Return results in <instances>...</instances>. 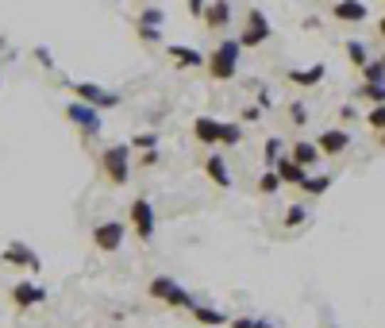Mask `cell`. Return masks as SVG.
I'll return each mask as SVG.
<instances>
[{"label": "cell", "mask_w": 385, "mask_h": 328, "mask_svg": "<svg viewBox=\"0 0 385 328\" xmlns=\"http://www.w3.org/2000/svg\"><path fill=\"white\" fill-rule=\"evenodd\" d=\"M239 58H243V43H239V35H223L220 43L212 46V54H209V78L212 81H231L239 73Z\"/></svg>", "instance_id": "6da1fadb"}, {"label": "cell", "mask_w": 385, "mask_h": 328, "mask_svg": "<svg viewBox=\"0 0 385 328\" xmlns=\"http://www.w3.org/2000/svg\"><path fill=\"white\" fill-rule=\"evenodd\" d=\"M147 294L154 297V302H162L166 309H193L196 305V297L170 275H154V278H150V286H147Z\"/></svg>", "instance_id": "7a4b0ae2"}, {"label": "cell", "mask_w": 385, "mask_h": 328, "mask_svg": "<svg viewBox=\"0 0 385 328\" xmlns=\"http://www.w3.org/2000/svg\"><path fill=\"white\" fill-rule=\"evenodd\" d=\"M131 143H108L105 151H100V170L112 185H127L131 182Z\"/></svg>", "instance_id": "3957f363"}, {"label": "cell", "mask_w": 385, "mask_h": 328, "mask_svg": "<svg viewBox=\"0 0 385 328\" xmlns=\"http://www.w3.org/2000/svg\"><path fill=\"white\" fill-rule=\"evenodd\" d=\"M127 217H131V232H135L143 243L154 240V232H158V212H154V205H150V197H135V201L127 205Z\"/></svg>", "instance_id": "277c9868"}, {"label": "cell", "mask_w": 385, "mask_h": 328, "mask_svg": "<svg viewBox=\"0 0 385 328\" xmlns=\"http://www.w3.org/2000/svg\"><path fill=\"white\" fill-rule=\"evenodd\" d=\"M70 93H73V101H81V105H93V108H116L120 101H124L120 93L97 86V81H70Z\"/></svg>", "instance_id": "5b68a950"}, {"label": "cell", "mask_w": 385, "mask_h": 328, "mask_svg": "<svg viewBox=\"0 0 385 328\" xmlns=\"http://www.w3.org/2000/svg\"><path fill=\"white\" fill-rule=\"evenodd\" d=\"M270 35H274V31H270L266 12H262V8H247V20H243V31H239L243 51H255V46H262Z\"/></svg>", "instance_id": "8992f818"}, {"label": "cell", "mask_w": 385, "mask_h": 328, "mask_svg": "<svg viewBox=\"0 0 385 328\" xmlns=\"http://www.w3.org/2000/svg\"><path fill=\"white\" fill-rule=\"evenodd\" d=\"M65 120H70V124L78 128L85 139H97L100 135V108H93V105L70 101V105H65Z\"/></svg>", "instance_id": "52a82bcc"}, {"label": "cell", "mask_w": 385, "mask_h": 328, "mask_svg": "<svg viewBox=\"0 0 385 328\" xmlns=\"http://www.w3.org/2000/svg\"><path fill=\"white\" fill-rule=\"evenodd\" d=\"M124 236H127V224L124 220H100L97 228H93V247L112 255V251L124 247Z\"/></svg>", "instance_id": "ba28073f"}, {"label": "cell", "mask_w": 385, "mask_h": 328, "mask_svg": "<svg viewBox=\"0 0 385 328\" xmlns=\"http://www.w3.org/2000/svg\"><path fill=\"white\" fill-rule=\"evenodd\" d=\"M351 131L347 128H324L320 135H316V147H320V155L324 158H339V155H347L351 151Z\"/></svg>", "instance_id": "9c48e42d"}, {"label": "cell", "mask_w": 385, "mask_h": 328, "mask_svg": "<svg viewBox=\"0 0 385 328\" xmlns=\"http://www.w3.org/2000/svg\"><path fill=\"white\" fill-rule=\"evenodd\" d=\"M46 302V286L31 282V278H23V282L12 286V305L20 309V313H27V309H39Z\"/></svg>", "instance_id": "30bf717a"}, {"label": "cell", "mask_w": 385, "mask_h": 328, "mask_svg": "<svg viewBox=\"0 0 385 328\" xmlns=\"http://www.w3.org/2000/svg\"><path fill=\"white\" fill-rule=\"evenodd\" d=\"M166 54H170V62L181 66V70H201V66H209V54H201L196 46H185V43H166Z\"/></svg>", "instance_id": "8fae6325"}, {"label": "cell", "mask_w": 385, "mask_h": 328, "mask_svg": "<svg viewBox=\"0 0 385 328\" xmlns=\"http://www.w3.org/2000/svg\"><path fill=\"white\" fill-rule=\"evenodd\" d=\"M0 259H4L8 267H23V270H31V275L43 267V262H39V255H35V251L27 247V243H20V240H16V243H8V247L0 251Z\"/></svg>", "instance_id": "7c38bea8"}, {"label": "cell", "mask_w": 385, "mask_h": 328, "mask_svg": "<svg viewBox=\"0 0 385 328\" xmlns=\"http://www.w3.org/2000/svg\"><path fill=\"white\" fill-rule=\"evenodd\" d=\"M201 24L223 39V31L231 27V0H209V12H204Z\"/></svg>", "instance_id": "4fadbf2b"}, {"label": "cell", "mask_w": 385, "mask_h": 328, "mask_svg": "<svg viewBox=\"0 0 385 328\" xmlns=\"http://www.w3.org/2000/svg\"><path fill=\"white\" fill-rule=\"evenodd\" d=\"M324 78H327L324 62H312V66H305V70H289V86H297V89H316Z\"/></svg>", "instance_id": "5bb4252c"}, {"label": "cell", "mask_w": 385, "mask_h": 328, "mask_svg": "<svg viewBox=\"0 0 385 328\" xmlns=\"http://www.w3.org/2000/svg\"><path fill=\"white\" fill-rule=\"evenodd\" d=\"M332 16H335L339 24H354V27H359L370 12H366V0H335V4H332Z\"/></svg>", "instance_id": "9a60e30c"}, {"label": "cell", "mask_w": 385, "mask_h": 328, "mask_svg": "<svg viewBox=\"0 0 385 328\" xmlns=\"http://www.w3.org/2000/svg\"><path fill=\"white\" fill-rule=\"evenodd\" d=\"M289 158H293V163H300L308 174H312V166L320 163L324 155H320V147H316V139H297V143L289 147Z\"/></svg>", "instance_id": "2e32d148"}, {"label": "cell", "mask_w": 385, "mask_h": 328, "mask_svg": "<svg viewBox=\"0 0 385 328\" xmlns=\"http://www.w3.org/2000/svg\"><path fill=\"white\" fill-rule=\"evenodd\" d=\"M189 317L196 324H204V328H223V324H231V317L223 313V309H216V305H204V302H196L189 309Z\"/></svg>", "instance_id": "e0dca14e"}, {"label": "cell", "mask_w": 385, "mask_h": 328, "mask_svg": "<svg viewBox=\"0 0 385 328\" xmlns=\"http://www.w3.org/2000/svg\"><path fill=\"white\" fill-rule=\"evenodd\" d=\"M204 174L212 178L216 190H231V166H228V158H223V155H209V158H204Z\"/></svg>", "instance_id": "ac0fdd59"}, {"label": "cell", "mask_w": 385, "mask_h": 328, "mask_svg": "<svg viewBox=\"0 0 385 328\" xmlns=\"http://www.w3.org/2000/svg\"><path fill=\"white\" fill-rule=\"evenodd\" d=\"M220 124H223V120H216V116H196V120H193V135H196V143H204V147H220Z\"/></svg>", "instance_id": "d6986e66"}, {"label": "cell", "mask_w": 385, "mask_h": 328, "mask_svg": "<svg viewBox=\"0 0 385 328\" xmlns=\"http://www.w3.org/2000/svg\"><path fill=\"white\" fill-rule=\"evenodd\" d=\"M274 170H278V178H281V185H297V190L305 185V178H308V170H305L300 163H293V158H289V151L278 158V166H274Z\"/></svg>", "instance_id": "ffe728a7"}, {"label": "cell", "mask_w": 385, "mask_h": 328, "mask_svg": "<svg viewBox=\"0 0 385 328\" xmlns=\"http://www.w3.org/2000/svg\"><path fill=\"white\" fill-rule=\"evenodd\" d=\"M300 190H305L308 197H324L327 190H332V174H308Z\"/></svg>", "instance_id": "44dd1931"}, {"label": "cell", "mask_w": 385, "mask_h": 328, "mask_svg": "<svg viewBox=\"0 0 385 328\" xmlns=\"http://www.w3.org/2000/svg\"><path fill=\"white\" fill-rule=\"evenodd\" d=\"M281 155H285V143H281V139L278 135H270L266 139V143H262V163H266L270 166V170H274V166H278V158Z\"/></svg>", "instance_id": "7402d4cb"}, {"label": "cell", "mask_w": 385, "mask_h": 328, "mask_svg": "<svg viewBox=\"0 0 385 328\" xmlns=\"http://www.w3.org/2000/svg\"><path fill=\"white\" fill-rule=\"evenodd\" d=\"M354 97H362V101H370V105H374V108H378V105H385V81H378V86H366V81H362V86H359V89H354Z\"/></svg>", "instance_id": "603a6c76"}, {"label": "cell", "mask_w": 385, "mask_h": 328, "mask_svg": "<svg viewBox=\"0 0 385 328\" xmlns=\"http://www.w3.org/2000/svg\"><path fill=\"white\" fill-rule=\"evenodd\" d=\"M347 58H351V66H359V70H362V66L370 62V51H366V43H362V39H347Z\"/></svg>", "instance_id": "cb8c5ba5"}, {"label": "cell", "mask_w": 385, "mask_h": 328, "mask_svg": "<svg viewBox=\"0 0 385 328\" xmlns=\"http://www.w3.org/2000/svg\"><path fill=\"white\" fill-rule=\"evenodd\" d=\"M243 143V128L231 124V120H223L220 124V147H239Z\"/></svg>", "instance_id": "d4e9b609"}, {"label": "cell", "mask_w": 385, "mask_h": 328, "mask_svg": "<svg viewBox=\"0 0 385 328\" xmlns=\"http://www.w3.org/2000/svg\"><path fill=\"white\" fill-rule=\"evenodd\" d=\"M158 147V131H135L131 135V151H154Z\"/></svg>", "instance_id": "484cf974"}, {"label": "cell", "mask_w": 385, "mask_h": 328, "mask_svg": "<svg viewBox=\"0 0 385 328\" xmlns=\"http://www.w3.org/2000/svg\"><path fill=\"white\" fill-rule=\"evenodd\" d=\"M139 24H143V27H158V31H162L166 12H162V8H154V4H147L143 12H139Z\"/></svg>", "instance_id": "4316f807"}, {"label": "cell", "mask_w": 385, "mask_h": 328, "mask_svg": "<svg viewBox=\"0 0 385 328\" xmlns=\"http://www.w3.org/2000/svg\"><path fill=\"white\" fill-rule=\"evenodd\" d=\"M362 81L366 86H378V81H385V66H381V58H370L362 66Z\"/></svg>", "instance_id": "83f0119b"}, {"label": "cell", "mask_w": 385, "mask_h": 328, "mask_svg": "<svg viewBox=\"0 0 385 328\" xmlns=\"http://www.w3.org/2000/svg\"><path fill=\"white\" fill-rule=\"evenodd\" d=\"M305 220H308V209H305V205H289L285 217H281V224H285V228H300Z\"/></svg>", "instance_id": "f1b7e54d"}, {"label": "cell", "mask_w": 385, "mask_h": 328, "mask_svg": "<svg viewBox=\"0 0 385 328\" xmlns=\"http://www.w3.org/2000/svg\"><path fill=\"white\" fill-rule=\"evenodd\" d=\"M258 190L266 193V197H270V193H278V190H281V178H278V170H262V174H258Z\"/></svg>", "instance_id": "f546056e"}, {"label": "cell", "mask_w": 385, "mask_h": 328, "mask_svg": "<svg viewBox=\"0 0 385 328\" xmlns=\"http://www.w3.org/2000/svg\"><path fill=\"white\" fill-rule=\"evenodd\" d=\"M289 120H293V128H305V124H308V108H305V101H293V105H289Z\"/></svg>", "instance_id": "4dcf8cb0"}, {"label": "cell", "mask_w": 385, "mask_h": 328, "mask_svg": "<svg viewBox=\"0 0 385 328\" xmlns=\"http://www.w3.org/2000/svg\"><path fill=\"white\" fill-rule=\"evenodd\" d=\"M231 328H274V324L262 321V317H231Z\"/></svg>", "instance_id": "1f68e13d"}, {"label": "cell", "mask_w": 385, "mask_h": 328, "mask_svg": "<svg viewBox=\"0 0 385 328\" xmlns=\"http://www.w3.org/2000/svg\"><path fill=\"white\" fill-rule=\"evenodd\" d=\"M135 31H139V39H143L147 46H158V43H162V31H158V27H143V24H135Z\"/></svg>", "instance_id": "d6a6232c"}, {"label": "cell", "mask_w": 385, "mask_h": 328, "mask_svg": "<svg viewBox=\"0 0 385 328\" xmlns=\"http://www.w3.org/2000/svg\"><path fill=\"white\" fill-rule=\"evenodd\" d=\"M366 124H370L374 131H385V105H378V108L366 112Z\"/></svg>", "instance_id": "836d02e7"}, {"label": "cell", "mask_w": 385, "mask_h": 328, "mask_svg": "<svg viewBox=\"0 0 385 328\" xmlns=\"http://www.w3.org/2000/svg\"><path fill=\"white\" fill-rule=\"evenodd\" d=\"M185 12H189L193 20H204V12H209V0H185Z\"/></svg>", "instance_id": "e575fe53"}, {"label": "cell", "mask_w": 385, "mask_h": 328, "mask_svg": "<svg viewBox=\"0 0 385 328\" xmlns=\"http://www.w3.org/2000/svg\"><path fill=\"white\" fill-rule=\"evenodd\" d=\"M158 163H162V151H158V147H154V151L139 155V166H143V170H150V166H158Z\"/></svg>", "instance_id": "d590c367"}, {"label": "cell", "mask_w": 385, "mask_h": 328, "mask_svg": "<svg viewBox=\"0 0 385 328\" xmlns=\"http://www.w3.org/2000/svg\"><path fill=\"white\" fill-rule=\"evenodd\" d=\"M262 116V108L258 105H250V108H243V124H255V120Z\"/></svg>", "instance_id": "8d00e7d4"}, {"label": "cell", "mask_w": 385, "mask_h": 328, "mask_svg": "<svg viewBox=\"0 0 385 328\" xmlns=\"http://www.w3.org/2000/svg\"><path fill=\"white\" fill-rule=\"evenodd\" d=\"M35 58H39V62L46 66V70H51V66H54V58H51V51H43V46H39V51H35Z\"/></svg>", "instance_id": "74e56055"}, {"label": "cell", "mask_w": 385, "mask_h": 328, "mask_svg": "<svg viewBox=\"0 0 385 328\" xmlns=\"http://www.w3.org/2000/svg\"><path fill=\"white\" fill-rule=\"evenodd\" d=\"M378 35H381V39H385V16H381V20H378Z\"/></svg>", "instance_id": "f35d334b"}, {"label": "cell", "mask_w": 385, "mask_h": 328, "mask_svg": "<svg viewBox=\"0 0 385 328\" xmlns=\"http://www.w3.org/2000/svg\"><path fill=\"white\" fill-rule=\"evenodd\" d=\"M378 143H381V147H385V131H378Z\"/></svg>", "instance_id": "ab89813d"}, {"label": "cell", "mask_w": 385, "mask_h": 328, "mask_svg": "<svg viewBox=\"0 0 385 328\" xmlns=\"http://www.w3.org/2000/svg\"><path fill=\"white\" fill-rule=\"evenodd\" d=\"M381 66H385V54H381Z\"/></svg>", "instance_id": "60d3db41"}, {"label": "cell", "mask_w": 385, "mask_h": 328, "mask_svg": "<svg viewBox=\"0 0 385 328\" xmlns=\"http://www.w3.org/2000/svg\"><path fill=\"white\" fill-rule=\"evenodd\" d=\"M381 4H385V0H381Z\"/></svg>", "instance_id": "b9f144b4"}]
</instances>
